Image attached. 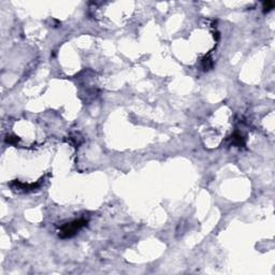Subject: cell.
<instances>
[{
    "mask_svg": "<svg viewBox=\"0 0 275 275\" xmlns=\"http://www.w3.org/2000/svg\"><path fill=\"white\" fill-rule=\"evenodd\" d=\"M87 225V220L85 219H76L74 222L66 224L65 226L61 227L59 231V236L61 239H68L72 238L73 235L76 234V232Z\"/></svg>",
    "mask_w": 275,
    "mask_h": 275,
    "instance_id": "1",
    "label": "cell"
},
{
    "mask_svg": "<svg viewBox=\"0 0 275 275\" xmlns=\"http://www.w3.org/2000/svg\"><path fill=\"white\" fill-rule=\"evenodd\" d=\"M233 143L236 144L238 146L244 145V141H243V136L240 133H235L233 136Z\"/></svg>",
    "mask_w": 275,
    "mask_h": 275,
    "instance_id": "2",
    "label": "cell"
},
{
    "mask_svg": "<svg viewBox=\"0 0 275 275\" xmlns=\"http://www.w3.org/2000/svg\"><path fill=\"white\" fill-rule=\"evenodd\" d=\"M273 8H274V2H272V1H264L263 2V11L264 12L271 11Z\"/></svg>",
    "mask_w": 275,
    "mask_h": 275,
    "instance_id": "3",
    "label": "cell"
}]
</instances>
